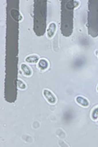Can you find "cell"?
I'll return each instance as SVG.
<instances>
[{
  "label": "cell",
  "instance_id": "9",
  "mask_svg": "<svg viewBox=\"0 0 98 147\" xmlns=\"http://www.w3.org/2000/svg\"><path fill=\"white\" fill-rule=\"evenodd\" d=\"M96 55L97 56V57H98V50H97V51H96Z\"/></svg>",
  "mask_w": 98,
  "mask_h": 147
},
{
  "label": "cell",
  "instance_id": "8",
  "mask_svg": "<svg viewBox=\"0 0 98 147\" xmlns=\"http://www.w3.org/2000/svg\"><path fill=\"white\" fill-rule=\"evenodd\" d=\"M16 85H17V88L20 90H26L27 88V84L23 80L20 79L16 80Z\"/></svg>",
  "mask_w": 98,
  "mask_h": 147
},
{
  "label": "cell",
  "instance_id": "10",
  "mask_svg": "<svg viewBox=\"0 0 98 147\" xmlns=\"http://www.w3.org/2000/svg\"><path fill=\"white\" fill-rule=\"evenodd\" d=\"M97 92H98V84H97Z\"/></svg>",
  "mask_w": 98,
  "mask_h": 147
},
{
  "label": "cell",
  "instance_id": "5",
  "mask_svg": "<svg viewBox=\"0 0 98 147\" xmlns=\"http://www.w3.org/2000/svg\"><path fill=\"white\" fill-rule=\"evenodd\" d=\"M21 69L23 75L26 77H31L33 75V69L27 64H21Z\"/></svg>",
  "mask_w": 98,
  "mask_h": 147
},
{
  "label": "cell",
  "instance_id": "3",
  "mask_svg": "<svg viewBox=\"0 0 98 147\" xmlns=\"http://www.w3.org/2000/svg\"><path fill=\"white\" fill-rule=\"evenodd\" d=\"M75 102L78 105H80L81 107H83V108H88L90 105L89 100L86 97H84L83 96H77L75 97Z\"/></svg>",
  "mask_w": 98,
  "mask_h": 147
},
{
  "label": "cell",
  "instance_id": "1",
  "mask_svg": "<svg viewBox=\"0 0 98 147\" xmlns=\"http://www.w3.org/2000/svg\"><path fill=\"white\" fill-rule=\"evenodd\" d=\"M43 96L45 98V100L47 101L48 104H50V105H56L57 104V96L54 94L50 89L45 88V89L43 90Z\"/></svg>",
  "mask_w": 98,
  "mask_h": 147
},
{
  "label": "cell",
  "instance_id": "6",
  "mask_svg": "<svg viewBox=\"0 0 98 147\" xmlns=\"http://www.w3.org/2000/svg\"><path fill=\"white\" fill-rule=\"evenodd\" d=\"M40 60V57L39 55L37 54H33V55H30L28 57H26L25 58V61L26 63L31 64V65H35V64H38V62Z\"/></svg>",
  "mask_w": 98,
  "mask_h": 147
},
{
  "label": "cell",
  "instance_id": "11",
  "mask_svg": "<svg viewBox=\"0 0 98 147\" xmlns=\"http://www.w3.org/2000/svg\"><path fill=\"white\" fill-rule=\"evenodd\" d=\"M97 123H98V120H97Z\"/></svg>",
  "mask_w": 98,
  "mask_h": 147
},
{
  "label": "cell",
  "instance_id": "2",
  "mask_svg": "<svg viewBox=\"0 0 98 147\" xmlns=\"http://www.w3.org/2000/svg\"><path fill=\"white\" fill-rule=\"evenodd\" d=\"M57 24L55 22H51L47 29V37L49 39H52L55 36V34L57 32Z\"/></svg>",
  "mask_w": 98,
  "mask_h": 147
},
{
  "label": "cell",
  "instance_id": "4",
  "mask_svg": "<svg viewBox=\"0 0 98 147\" xmlns=\"http://www.w3.org/2000/svg\"><path fill=\"white\" fill-rule=\"evenodd\" d=\"M49 65H50L49 61L47 59L42 58V59L39 60V61L38 62V64H37V68L39 69V70H41V71L43 72V71H46V70L48 69Z\"/></svg>",
  "mask_w": 98,
  "mask_h": 147
},
{
  "label": "cell",
  "instance_id": "7",
  "mask_svg": "<svg viewBox=\"0 0 98 147\" xmlns=\"http://www.w3.org/2000/svg\"><path fill=\"white\" fill-rule=\"evenodd\" d=\"M91 119L93 121L98 120V105H96L91 111Z\"/></svg>",
  "mask_w": 98,
  "mask_h": 147
}]
</instances>
